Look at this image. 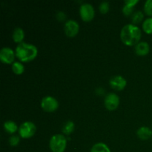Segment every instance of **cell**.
Returning <instances> with one entry per match:
<instances>
[{
  "mask_svg": "<svg viewBox=\"0 0 152 152\" xmlns=\"http://www.w3.org/2000/svg\"><path fill=\"white\" fill-rule=\"evenodd\" d=\"M141 30L137 25L127 24L121 29L120 38L126 45H134L139 42L141 38Z\"/></svg>",
  "mask_w": 152,
  "mask_h": 152,
  "instance_id": "obj_1",
  "label": "cell"
},
{
  "mask_svg": "<svg viewBox=\"0 0 152 152\" xmlns=\"http://www.w3.org/2000/svg\"><path fill=\"white\" fill-rule=\"evenodd\" d=\"M38 53V50L35 45L30 43L22 42L18 44L15 49L16 56L21 62H27L33 60Z\"/></svg>",
  "mask_w": 152,
  "mask_h": 152,
  "instance_id": "obj_2",
  "label": "cell"
},
{
  "mask_svg": "<svg viewBox=\"0 0 152 152\" xmlns=\"http://www.w3.org/2000/svg\"><path fill=\"white\" fill-rule=\"evenodd\" d=\"M67 145V139L65 135L56 134L50 139L49 146L52 152H64Z\"/></svg>",
  "mask_w": 152,
  "mask_h": 152,
  "instance_id": "obj_3",
  "label": "cell"
},
{
  "mask_svg": "<svg viewBox=\"0 0 152 152\" xmlns=\"http://www.w3.org/2000/svg\"><path fill=\"white\" fill-rule=\"evenodd\" d=\"M19 134L22 138H30L35 134L37 127L35 124L31 121H26L22 123L19 127Z\"/></svg>",
  "mask_w": 152,
  "mask_h": 152,
  "instance_id": "obj_4",
  "label": "cell"
},
{
  "mask_svg": "<svg viewBox=\"0 0 152 152\" xmlns=\"http://www.w3.org/2000/svg\"><path fill=\"white\" fill-rule=\"evenodd\" d=\"M80 14L82 19L86 22L92 20L94 17L95 11L93 5L90 3H83L80 5Z\"/></svg>",
  "mask_w": 152,
  "mask_h": 152,
  "instance_id": "obj_5",
  "label": "cell"
},
{
  "mask_svg": "<svg viewBox=\"0 0 152 152\" xmlns=\"http://www.w3.org/2000/svg\"><path fill=\"white\" fill-rule=\"evenodd\" d=\"M58 106H59V102L53 96H46L42 99L41 107L45 111L53 112L57 109Z\"/></svg>",
  "mask_w": 152,
  "mask_h": 152,
  "instance_id": "obj_6",
  "label": "cell"
},
{
  "mask_svg": "<svg viewBox=\"0 0 152 152\" xmlns=\"http://www.w3.org/2000/svg\"><path fill=\"white\" fill-rule=\"evenodd\" d=\"M80 25L78 22L74 19H68L64 25V31L68 37H74L78 34Z\"/></svg>",
  "mask_w": 152,
  "mask_h": 152,
  "instance_id": "obj_7",
  "label": "cell"
},
{
  "mask_svg": "<svg viewBox=\"0 0 152 152\" xmlns=\"http://www.w3.org/2000/svg\"><path fill=\"white\" fill-rule=\"evenodd\" d=\"M104 103L107 109L112 111L118 107L120 104V97L117 94L111 92L105 96Z\"/></svg>",
  "mask_w": 152,
  "mask_h": 152,
  "instance_id": "obj_8",
  "label": "cell"
},
{
  "mask_svg": "<svg viewBox=\"0 0 152 152\" xmlns=\"http://www.w3.org/2000/svg\"><path fill=\"white\" fill-rule=\"evenodd\" d=\"M15 52L9 47H4L0 50V60L5 64H10L14 60Z\"/></svg>",
  "mask_w": 152,
  "mask_h": 152,
  "instance_id": "obj_9",
  "label": "cell"
},
{
  "mask_svg": "<svg viewBox=\"0 0 152 152\" xmlns=\"http://www.w3.org/2000/svg\"><path fill=\"white\" fill-rule=\"evenodd\" d=\"M109 84L114 90L121 91L126 86L127 81L123 76L116 75L110 79Z\"/></svg>",
  "mask_w": 152,
  "mask_h": 152,
  "instance_id": "obj_10",
  "label": "cell"
},
{
  "mask_svg": "<svg viewBox=\"0 0 152 152\" xmlns=\"http://www.w3.org/2000/svg\"><path fill=\"white\" fill-rule=\"evenodd\" d=\"M135 52L137 55L140 56H145L148 54L150 50V46L148 42H139L137 44L135 45L134 48Z\"/></svg>",
  "mask_w": 152,
  "mask_h": 152,
  "instance_id": "obj_11",
  "label": "cell"
},
{
  "mask_svg": "<svg viewBox=\"0 0 152 152\" xmlns=\"http://www.w3.org/2000/svg\"><path fill=\"white\" fill-rule=\"evenodd\" d=\"M137 135L140 139L145 140L152 137V130L147 126H142L137 129Z\"/></svg>",
  "mask_w": 152,
  "mask_h": 152,
  "instance_id": "obj_12",
  "label": "cell"
},
{
  "mask_svg": "<svg viewBox=\"0 0 152 152\" xmlns=\"http://www.w3.org/2000/svg\"><path fill=\"white\" fill-rule=\"evenodd\" d=\"M24 37H25V32H24L23 29L20 27L15 28L13 31V34H12V38H13V41L19 44V43L22 42Z\"/></svg>",
  "mask_w": 152,
  "mask_h": 152,
  "instance_id": "obj_13",
  "label": "cell"
},
{
  "mask_svg": "<svg viewBox=\"0 0 152 152\" xmlns=\"http://www.w3.org/2000/svg\"><path fill=\"white\" fill-rule=\"evenodd\" d=\"M4 129L6 132L10 134H14L16 131L19 130L16 123L12 120H7V121L4 122Z\"/></svg>",
  "mask_w": 152,
  "mask_h": 152,
  "instance_id": "obj_14",
  "label": "cell"
},
{
  "mask_svg": "<svg viewBox=\"0 0 152 152\" xmlns=\"http://www.w3.org/2000/svg\"><path fill=\"white\" fill-rule=\"evenodd\" d=\"M91 152H111L108 145L103 142H97L92 146Z\"/></svg>",
  "mask_w": 152,
  "mask_h": 152,
  "instance_id": "obj_15",
  "label": "cell"
},
{
  "mask_svg": "<svg viewBox=\"0 0 152 152\" xmlns=\"http://www.w3.org/2000/svg\"><path fill=\"white\" fill-rule=\"evenodd\" d=\"M74 123L73 121L71 120H68L66 123L64 124L63 127H62V132L63 134L66 135H69L70 134L72 133L74 130Z\"/></svg>",
  "mask_w": 152,
  "mask_h": 152,
  "instance_id": "obj_16",
  "label": "cell"
},
{
  "mask_svg": "<svg viewBox=\"0 0 152 152\" xmlns=\"http://www.w3.org/2000/svg\"><path fill=\"white\" fill-rule=\"evenodd\" d=\"M142 29L147 34H152V17L146 18L142 22Z\"/></svg>",
  "mask_w": 152,
  "mask_h": 152,
  "instance_id": "obj_17",
  "label": "cell"
},
{
  "mask_svg": "<svg viewBox=\"0 0 152 152\" xmlns=\"http://www.w3.org/2000/svg\"><path fill=\"white\" fill-rule=\"evenodd\" d=\"M144 17V15L142 13V12L141 10H137V11H135L134 13L132 14V20L134 25H136V24L140 23L142 21Z\"/></svg>",
  "mask_w": 152,
  "mask_h": 152,
  "instance_id": "obj_18",
  "label": "cell"
},
{
  "mask_svg": "<svg viewBox=\"0 0 152 152\" xmlns=\"http://www.w3.org/2000/svg\"><path fill=\"white\" fill-rule=\"evenodd\" d=\"M12 70L16 74H21L24 72L25 67L20 62H14L12 64Z\"/></svg>",
  "mask_w": 152,
  "mask_h": 152,
  "instance_id": "obj_19",
  "label": "cell"
},
{
  "mask_svg": "<svg viewBox=\"0 0 152 152\" xmlns=\"http://www.w3.org/2000/svg\"><path fill=\"white\" fill-rule=\"evenodd\" d=\"M109 7H110L109 2L107 1H103L99 4V11L102 13H106L108 11V10H109Z\"/></svg>",
  "mask_w": 152,
  "mask_h": 152,
  "instance_id": "obj_20",
  "label": "cell"
},
{
  "mask_svg": "<svg viewBox=\"0 0 152 152\" xmlns=\"http://www.w3.org/2000/svg\"><path fill=\"white\" fill-rule=\"evenodd\" d=\"M144 11L149 16H152V0H147L144 4Z\"/></svg>",
  "mask_w": 152,
  "mask_h": 152,
  "instance_id": "obj_21",
  "label": "cell"
},
{
  "mask_svg": "<svg viewBox=\"0 0 152 152\" xmlns=\"http://www.w3.org/2000/svg\"><path fill=\"white\" fill-rule=\"evenodd\" d=\"M19 140H20V139H19V136H17V135H12L11 137H9L8 142L11 146H16V145L19 144Z\"/></svg>",
  "mask_w": 152,
  "mask_h": 152,
  "instance_id": "obj_22",
  "label": "cell"
},
{
  "mask_svg": "<svg viewBox=\"0 0 152 152\" xmlns=\"http://www.w3.org/2000/svg\"><path fill=\"white\" fill-rule=\"evenodd\" d=\"M134 11L133 6L128 5V4H124L123 7V13L126 16H130Z\"/></svg>",
  "mask_w": 152,
  "mask_h": 152,
  "instance_id": "obj_23",
  "label": "cell"
},
{
  "mask_svg": "<svg viewBox=\"0 0 152 152\" xmlns=\"http://www.w3.org/2000/svg\"><path fill=\"white\" fill-rule=\"evenodd\" d=\"M56 17L58 20L64 21L66 18V15L65 14L63 11H58L56 14Z\"/></svg>",
  "mask_w": 152,
  "mask_h": 152,
  "instance_id": "obj_24",
  "label": "cell"
},
{
  "mask_svg": "<svg viewBox=\"0 0 152 152\" xmlns=\"http://www.w3.org/2000/svg\"><path fill=\"white\" fill-rule=\"evenodd\" d=\"M138 1H139L138 0H126V1H124V3L125 4H128V5L134 7V5L138 2Z\"/></svg>",
  "mask_w": 152,
  "mask_h": 152,
  "instance_id": "obj_25",
  "label": "cell"
}]
</instances>
